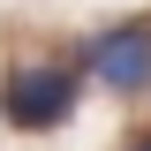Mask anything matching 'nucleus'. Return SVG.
I'll use <instances>...</instances> for the list:
<instances>
[{"label":"nucleus","instance_id":"obj_1","mask_svg":"<svg viewBox=\"0 0 151 151\" xmlns=\"http://www.w3.org/2000/svg\"><path fill=\"white\" fill-rule=\"evenodd\" d=\"M68 106H76V83L60 68H23L0 83V113L15 129H53V121H68Z\"/></svg>","mask_w":151,"mask_h":151},{"label":"nucleus","instance_id":"obj_2","mask_svg":"<svg viewBox=\"0 0 151 151\" xmlns=\"http://www.w3.org/2000/svg\"><path fill=\"white\" fill-rule=\"evenodd\" d=\"M98 83H113V91H136V83H151V30L144 23H129V30H106L91 53Z\"/></svg>","mask_w":151,"mask_h":151},{"label":"nucleus","instance_id":"obj_3","mask_svg":"<svg viewBox=\"0 0 151 151\" xmlns=\"http://www.w3.org/2000/svg\"><path fill=\"white\" fill-rule=\"evenodd\" d=\"M144 151H151V144H144Z\"/></svg>","mask_w":151,"mask_h":151}]
</instances>
